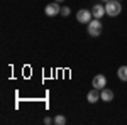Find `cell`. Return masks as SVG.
Returning <instances> with one entry per match:
<instances>
[{"label": "cell", "mask_w": 127, "mask_h": 125, "mask_svg": "<svg viewBox=\"0 0 127 125\" xmlns=\"http://www.w3.org/2000/svg\"><path fill=\"white\" fill-rule=\"evenodd\" d=\"M92 12L90 10H87V9H81V10H78V14H76V19H78V22L80 24H88L90 20H92Z\"/></svg>", "instance_id": "obj_3"}, {"label": "cell", "mask_w": 127, "mask_h": 125, "mask_svg": "<svg viewBox=\"0 0 127 125\" xmlns=\"http://www.w3.org/2000/svg\"><path fill=\"white\" fill-rule=\"evenodd\" d=\"M119 2H120V0H119Z\"/></svg>", "instance_id": "obj_15"}, {"label": "cell", "mask_w": 127, "mask_h": 125, "mask_svg": "<svg viewBox=\"0 0 127 125\" xmlns=\"http://www.w3.org/2000/svg\"><path fill=\"white\" fill-rule=\"evenodd\" d=\"M54 124H56V125H64V124H66V118H64L63 115H58L56 118H54Z\"/></svg>", "instance_id": "obj_10"}, {"label": "cell", "mask_w": 127, "mask_h": 125, "mask_svg": "<svg viewBox=\"0 0 127 125\" xmlns=\"http://www.w3.org/2000/svg\"><path fill=\"white\" fill-rule=\"evenodd\" d=\"M92 14H93V17L95 19H102L107 12H105V5H93L92 7Z\"/></svg>", "instance_id": "obj_6"}, {"label": "cell", "mask_w": 127, "mask_h": 125, "mask_svg": "<svg viewBox=\"0 0 127 125\" xmlns=\"http://www.w3.org/2000/svg\"><path fill=\"white\" fill-rule=\"evenodd\" d=\"M87 100H88V103H95V101H98V100H100V90H97V88L90 90L88 95H87Z\"/></svg>", "instance_id": "obj_7"}, {"label": "cell", "mask_w": 127, "mask_h": 125, "mask_svg": "<svg viewBox=\"0 0 127 125\" xmlns=\"http://www.w3.org/2000/svg\"><path fill=\"white\" fill-rule=\"evenodd\" d=\"M105 12H107L108 17H117L119 14L122 12V5L119 0H108L105 3Z\"/></svg>", "instance_id": "obj_1"}, {"label": "cell", "mask_w": 127, "mask_h": 125, "mask_svg": "<svg viewBox=\"0 0 127 125\" xmlns=\"http://www.w3.org/2000/svg\"><path fill=\"white\" fill-rule=\"evenodd\" d=\"M100 100H103V101H112V100H114V91L103 88V90L100 91Z\"/></svg>", "instance_id": "obj_8"}, {"label": "cell", "mask_w": 127, "mask_h": 125, "mask_svg": "<svg viewBox=\"0 0 127 125\" xmlns=\"http://www.w3.org/2000/svg\"><path fill=\"white\" fill-rule=\"evenodd\" d=\"M69 12H71V10H69V7H61V15H63V17H68Z\"/></svg>", "instance_id": "obj_11"}, {"label": "cell", "mask_w": 127, "mask_h": 125, "mask_svg": "<svg viewBox=\"0 0 127 125\" xmlns=\"http://www.w3.org/2000/svg\"><path fill=\"white\" fill-rule=\"evenodd\" d=\"M44 124H46V125H49V124H54V120H53L51 117H46V118H44Z\"/></svg>", "instance_id": "obj_12"}, {"label": "cell", "mask_w": 127, "mask_h": 125, "mask_svg": "<svg viewBox=\"0 0 127 125\" xmlns=\"http://www.w3.org/2000/svg\"><path fill=\"white\" fill-rule=\"evenodd\" d=\"M92 85H93V88H97V90H103L105 85H107V78L103 76V75H97V76L93 78Z\"/></svg>", "instance_id": "obj_5"}, {"label": "cell", "mask_w": 127, "mask_h": 125, "mask_svg": "<svg viewBox=\"0 0 127 125\" xmlns=\"http://www.w3.org/2000/svg\"><path fill=\"white\" fill-rule=\"evenodd\" d=\"M102 2H105V3H107V2H108V0H102Z\"/></svg>", "instance_id": "obj_14"}, {"label": "cell", "mask_w": 127, "mask_h": 125, "mask_svg": "<svg viewBox=\"0 0 127 125\" xmlns=\"http://www.w3.org/2000/svg\"><path fill=\"white\" fill-rule=\"evenodd\" d=\"M88 34L92 36V37H98L100 34H102V22L100 19H93L88 22Z\"/></svg>", "instance_id": "obj_2"}, {"label": "cell", "mask_w": 127, "mask_h": 125, "mask_svg": "<svg viewBox=\"0 0 127 125\" xmlns=\"http://www.w3.org/2000/svg\"><path fill=\"white\" fill-rule=\"evenodd\" d=\"M44 12H46V15H49V17H54V15L61 14V7H59V3H58V2H53V3L46 5Z\"/></svg>", "instance_id": "obj_4"}, {"label": "cell", "mask_w": 127, "mask_h": 125, "mask_svg": "<svg viewBox=\"0 0 127 125\" xmlns=\"http://www.w3.org/2000/svg\"><path fill=\"white\" fill-rule=\"evenodd\" d=\"M117 76L120 81H127V66H120L117 69Z\"/></svg>", "instance_id": "obj_9"}, {"label": "cell", "mask_w": 127, "mask_h": 125, "mask_svg": "<svg viewBox=\"0 0 127 125\" xmlns=\"http://www.w3.org/2000/svg\"><path fill=\"white\" fill-rule=\"evenodd\" d=\"M54 2H58V3H61V2H64V0H54Z\"/></svg>", "instance_id": "obj_13"}]
</instances>
